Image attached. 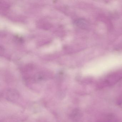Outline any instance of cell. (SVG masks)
I'll use <instances>...</instances> for the list:
<instances>
[{"mask_svg": "<svg viewBox=\"0 0 122 122\" xmlns=\"http://www.w3.org/2000/svg\"><path fill=\"white\" fill-rule=\"evenodd\" d=\"M75 25L80 28L87 29L89 27V24L85 20L83 19H78L74 21Z\"/></svg>", "mask_w": 122, "mask_h": 122, "instance_id": "obj_1", "label": "cell"}]
</instances>
